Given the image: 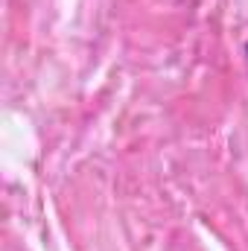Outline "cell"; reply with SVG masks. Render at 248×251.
Segmentation results:
<instances>
[{
	"label": "cell",
	"instance_id": "obj_1",
	"mask_svg": "<svg viewBox=\"0 0 248 251\" xmlns=\"http://www.w3.org/2000/svg\"><path fill=\"white\" fill-rule=\"evenodd\" d=\"M246 64H248V41H246Z\"/></svg>",
	"mask_w": 248,
	"mask_h": 251
}]
</instances>
